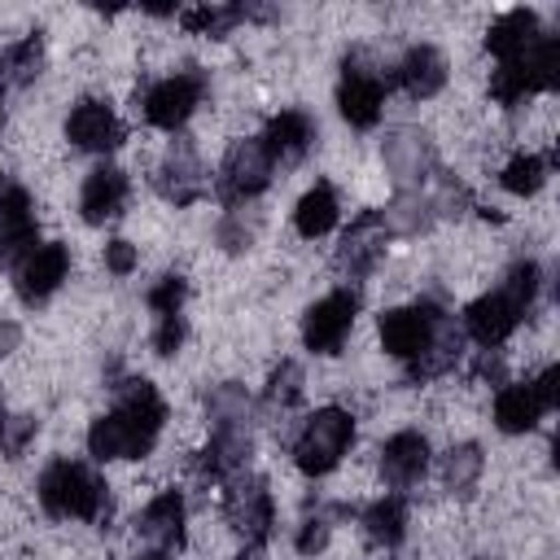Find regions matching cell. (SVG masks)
I'll return each mask as SVG.
<instances>
[{
	"label": "cell",
	"mask_w": 560,
	"mask_h": 560,
	"mask_svg": "<svg viewBox=\"0 0 560 560\" xmlns=\"http://www.w3.org/2000/svg\"><path fill=\"white\" fill-rule=\"evenodd\" d=\"M166 420V402L149 381H127L118 389L114 411H105L101 420H92L88 429V451L96 459H140L149 455L153 438L162 433Z\"/></svg>",
	"instance_id": "cell-1"
},
{
	"label": "cell",
	"mask_w": 560,
	"mask_h": 560,
	"mask_svg": "<svg viewBox=\"0 0 560 560\" xmlns=\"http://www.w3.org/2000/svg\"><path fill=\"white\" fill-rule=\"evenodd\" d=\"M39 503L48 516H61V521H96L105 508V481L92 477L83 464L57 459L39 477Z\"/></svg>",
	"instance_id": "cell-2"
},
{
	"label": "cell",
	"mask_w": 560,
	"mask_h": 560,
	"mask_svg": "<svg viewBox=\"0 0 560 560\" xmlns=\"http://www.w3.org/2000/svg\"><path fill=\"white\" fill-rule=\"evenodd\" d=\"M350 438H354L350 411H341V407H319V411L302 424V433H298V442H293V464H298L306 477H324V472H332V468L341 464Z\"/></svg>",
	"instance_id": "cell-3"
},
{
	"label": "cell",
	"mask_w": 560,
	"mask_h": 560,
	"mask_svg": "<svg viewBox=\"0 0 560 560\" xmlns=\"http://www.w3.org/2000/svg\"><path fill=\"white\" fill-rule=\"evenodd\" d=\"M556 381H560V372L547 368V372H538V376H529V381L503 385V389L494 394V424H499L503 433H529V429L556 407V398H560Z\"/></svg>",
	"instance_id": "cell-4"
},
{
	"label": "cell",
	"mask_w": 560,
	"mask_h": 560,
	"mask_svg": "<svg viewBox=\"0 0 560 560\" xmlns=\"http://www.w3.org/2000/svg\"><path fill=\"white\" fill-rule=\"evenodd\" d=\"M438 328H442V315L433 306H402V311H385L376 332H381L385 354L416 363L429 350V341L438 337Z\"/></svg>",
	"instance_id": "cell-5"
},
{
	"label": "cell",
	"mask_w": 560,
	"mask_h": 560,
	"mask_svg": "<svg viewBox=\"0 0 560 560\" xmlns=\"http://www.w3.org/2000/svg\"><path fill=\"white\" fill-rule=\"evenodd\" d=\"M354 311H359V302H354V293H346V289L319 298V302L306 311L302 341H306L315 354H337L341 341H346V332H350V324H354Z\"/></svg>",
	"instance_id": "cell-6"
},
{
	"label": "cell",
	"mask_w": 560,
	"mask_h": 560,
	"mask_svg": "<svg viewBox=\"0 0 560 560\" xmlns=\"http://www.w3.org/2000/svg\"><path fill=\"white\" fill-rule=\"evenodd\" d=\"M271 153L262 149V140H236L223 158V171H219V184L228 197L245 201V197H258L271 179Z\"/></svg>",
	"instance_id": "cell-7"
},
{
	"label": "cell",
	"mask_w": 560,
	"mask_h": 560,
	"mask_svg": "<svg viewBox=\"0 0 560 560\" xmlns=\"http://www.w3.org/2000/svg\"><path fill=\"white\" fill-rule=\"evenodd\" d=\"M197 101H201V83L192 74H171V79H162V83H153L144 92V118L153 127L175 131V127H184L192 118Z\"/></svg>",
	"instance_id": "cell-8"
},
{
	"label": "cell",
	"mask_w": 560,
	"mask_h": 560,
	"mask_svg": "<svg viewBox=\"0 0 560 560\" xmlns=\"http://www.w3.org/2000/svg\"><path fill=\"white\" fill-rule=\"evenodd\" d=\"M66 271H70L66 245H31L22 254V262H18V293L26 302H44V298H52L61 289Z\"/></svg>",
	"instance_id": "cell-9"
},
{
	"label": "cell",
	"mask_w": 560,
	"mask_h": 560,
	"mask_svg": "<svg viewBox=\"0 0 560 560\" xmlns=\"http://www.w3.org/2000/svg\"><path fill=\"white\" fill-rule=\"evenodd\" d=\"M521 306L499 289V293H486V298H477L472 306H468V315H464V328H468V337L472 341H481L486 350L490 346H503L512 332H516V324H521Z\"/></svg>",
	"instance_id": "cell-10"
},
{
	"label": "cell",
	"mask_w": 560,
	"mask_h": 560,
	"mask_svg": "<svg viewBox=\"0 0 560 560\" xmlns=\"http://www.w3.org/2000/svg\"><path fill=\"white\" fill-rule=\"evenodd\" d=\"M66 136L74 149H88V153H105L122 140V122L114 118V109L105 101H79L66 118Z\"/></svg>",
	"instance_id": "cell-11"
},
{
	"label": "cell",
	"mask_w": 560,
	"mask_h": 560,
	"mask_svg": "<svg viewBox=\"0 0 560 560\" xmlns=\"http://www.w3.org/2000/svg\"><path fill=\"white\" fill-rule=\"evenodd\" d=\"M127 206V175L118 166H96L88 179H83V192H79V210L88 223H109L118 219Z\"/></svg>",
	"instance_id": "cell-12"
},
{
	"label": "cell",
	"mask_w": 560,
	"mask_h": 560,
	"mask_svg": "<svg viewBox=\"0 0 560 560\" xmlns=\"http://www.w3.org/2000/svg\"><path fill=\"white\" fill-rule=\"evenodd\" d=\"M424 468H429V442H424V433L402 429V433H394L381 446V477L389 486H411V481H420Z\"/></svg>",
	"instance_id": "cell-13"
},
{
	"label": "cell",
	"mask_w": 560,
	"mask_h": 560,
	"mask_svg": "<svg viewBox=\"0 0 560 560\" xmlns=\"http://www.w3.org/2000/svg\"><path fill=\"white\" fill-rule=\"evenodd\" d=\"M337 101H341L346 122H354V127H372V122L381 118V105H385V83H381L372 70L350 66L346 79H341Z\"/></svg>",
	"instance_id": "cell-14"
},
{
	"label": "cell",
	"mask_w": 560,
	"mask_h": 560,
	"mask_svg": "<svg viewBox=\"0 0 560 560\" xmlns=\"http://www.w3.org/2000/svg\"><path fill=\"white\" fill-rule=\"evenodd\" d=\"M398 79L407 88V96L416 101H429L446 88V57L433 48V44H416L407 48V57L398 61Z\"/></svg>",
	"instance_id": "cell-15"
},
{
	"label": "cell",
	"mask_w": 560,
	"mask_h": 560,
	"mask_svg": "<svg viewBox=\"0 0 560 560\" xmlns=\"http://www.w3.org/2000/svg\"><path fill=\"white\" fill-rule=\"evenodd\" d=\"M158 188H162L166 201H175V206H188V201H197V197L206 192L201 166H197V158H192L188 144H171V149H166V162H162V171H158Z\"/></svg>",
	"instance_id": "cell-16"
},
{
	"label": "cell",
	"mask_w": 560,
	"mask_h": 560,
	"mask_svg": "<svg viewBox=\"0 0 560 560\" xmlns=\"http://www.w3.org/2000/svg\"><path fill=\"white\" fill-rule=\"evenodd\" d=\"M315 140V122L302 114V109H284L267 122V136H262V149L271 153V162H293L311 149Z\"/></svg>",
	"instance_id": "cell-17"
},
{
	"label": "cell",
	"mask_w": 560,
	"mask_h": 560,
	"mask_svg": "<svg viewBox=\"0 0 560 560\" xmlns=\"http://www.w3.org/2000/svg\"><path fill=\"white\" fill-rule=\"evenodd\" d=\"M136 525H140V534L153 547H175L184 538V499L175 490H162L158 499L144 503V512H140Z\"/></svg>",
	"instance_id": "cell-18"
},
{
	"label": "cell",
	"mask_w": 560,
	"mask_h": 560,
	"mask_svg": "<svg viewBox=\"0 0 560 560\" xmlns=\"http://www.w3.org/2000/svg\"><path fill=\"white\" fill-rule=\"evenodd\" d=\"M534 39H538V18L525 13V9H512V13H503V18L490 26L486 48H490L499 61H516Z\"/></svg>",
	"instance_id": "cell-19"
},
{
	"label": "cell",
	"mask_w": 560,
	"mask_h": 560,
	"mask_svg": "<svg viewBox=\"0 0 560 560\" xmlns=\"http://www.w3.org/2000/svg\"><path fill=\"white\" fill-rule=\"evenodd\" d=\"M35 245V210L22 188H4L0 197V249H31Z\"/></svg>",
	"instance_id": "cell-20"
},
{
	"label": "cell",
	"mask_w": 560,
	"mask_h": 560,
	"mask_svg": "<svg viewBox=\"0 0 560 560\" xmlns=\"http://www.w3.org/2000/svg\"><path fill=\"white\" fill-rule=\"evenodd\" d=\"M337 214H341L337 192H332L328 184H315V188L302 192V201H298V210H293V228H298L306 241H315V236H324V232L337 228Z\"/></svg>",
	"instance_id": "cell-21"
},
{
	"label": "cell",
	"mask_w": 560,
	"mask_h": 560,
	"mask_svg": "<svg viewBox=\"0 0 560 560\" xmlns=\"http://www.w3.org/2000/svg\"><path fill=\"white\" fill-rule=\"evenodd\" d=\"M232 521H236V529H241L249 542L267 538V529H271V494H267L258 481H249L245 490L232 494Z\"/></svg>",
	"instance_id": "cell-22"
},
{
	"label": "cell",
	"mask_w": 560,
	"mask_h": 560,
	"mask_svg": "<svg viewBox=\"0 0 560 560\" xmlns=\"http://www.w3.org/2000/svg\"><path fill=\"white\" fill-rule=\"evenodd\" d=\"M363 529H368V538H372L376 547H394V542L402 538V529H407V508H402V499H394V494L376 499V503L363 512Z\"/></svg>",
	"instance_id": "cell-23"
},
{
	"label": "cell",
	"mask_w": 560,
	"mask_h": 560,
	"mask_svg": "<svg viewBox=\"0 0 560 560\" xmlns=\"http://www.w3.org/2000/svg\"><path fill=\"white\" fill-rule=\"evenodd\" d=\"M39 66H44V44L35 35H26V39H18V44H9L0 52V83L22 88V83H31L39 74Z\"/></svg>",
	"instance_id": "cell-24"
},
{
	"label": "cell",
	"mask_w": 560,
	"mask_h": 560,
	"mask_svg": "<svg viewBox=\"0 0 560 560\" xmlns=\"http://www.w3.org/2000/svg\"><path fill=\"white\" fill-rule=\"evenodd\" d=\"M542 179H547V162H542L538 153H516V158L503 166V175H499V184H503L508 192H516V197L538 192Z\"/></svg>",
	"instance_id": "cell-25"
},
{
	"label": "cell",
	"mask_w": 560,
	"mask_h": 560,
	"mask_svg": "<svg viewBox=\"0 0 560 560\" xmlns=\"http://www.w3.org/2000/svg\"><path fill=\"white\" fill-rule=\"evenodd\" d=\"M442 477L451 490H472V481L481 477V451L477 446H451L442 455Z\"/></svg>",
	"instance_id": "cell-26"
},
{
	"label": "cell",
	"mask_w": 560,
	"mask_h": 560,
	"mask_svg": "<svg viewBox=\"0 0 560 560\" xmlns=\"http://www.w3.org/2000/svg\"><path fill=\"white\" fill-rule=\"evenodd\" d=\"M179 306H184V280L179 276H162L149 289V311L162 319V315H179Z\"/></svg>",
	"instance_id": "cell-27"
},
{
	"label": "cell",
	"mask_w": 560,
	"mask_h": 560,
	"mask_svg": "<svg viewBox=\"0 0 560 560\" xmlns=\"http://www.w3.org/2000/svg\"><path fill=\"white\" fill-rule=\"evenodd\" d=\"M105 267H109L114 276H131V271L140 267V249H136L131 241H109V245H105Z\"/></svg>",
	"instance_id": "cell-28"
},
{
	"label": "cell",
	"mask_w": 560,
	"mask_h": 560,
	"mask_svg": "<svg viewBox=\"0 0 560 560\" xmlns=\"http://www.w3.org/2000/svg\"><path fill=\"white\" fill-rule=\"evenodd\" d=\"M179 341H184V319H179V315H162V319H158V332H153L158 354H175Z\"/></svg>",
	"instance_id": "cell-29"
},
{
	"label": "cell",
	"mask_w": 560,
	"mask_h": 560,
	"mask_svg": "<svg viewBox=\"0 0 560 560\" xmlns=\"http://www.w3.org/2000/svg\"><path fill=\"white\" fill-rule=\"evenodd\" d=\"M324 542H328V525L324 521H306V529L298 534V551L311 556V551H324Z\"/></svg>",
	"instance_id": "cell-30"
},
{
	"label": "cell",
	"mask_w": 560,
	"mask_h": 560,
	"mask_svg": "<svg viewBox=\"0 0 560 560\" xmlns=\"http://www.w3.org/2000/svg\"><path fill=\"white\" fill-rule=\"evenodd\" d=\"M18 337H22V332H18V324H9V319H4V324H0V354H9V350L18 346Z\"/></svg>",
	"instance_id": "cell-31"
},
{
	"label": "cell",
	"mask_w": 560,
	"mask_h": 560,
	"mask_svg": "<svg viewBox=\"0 0 560 560\" xmlns=\"http://www.w3.org/2000/svg\"><path fill=\"white\" fill-rule=\"evenodd\" d=\"M136 560H166L162 551H149V556H136Z\"/></svg>",
	"instance_id": "cell-32"
},
{
	"label": "cell",
	"mask_w": 560,
	"mask_h": 560,
	"mask_svg": "<svg viewBox=\"0 0 560 560\" xmlns=\"http://www.w3.org/2000/svg\"><path fill=\"white\" fill-rule=\"evenodd\" d=\"M0 433H4V407H0Z\"/></svg>",
	"instance_id": "cell-33"
},
{
	"label": "cell",
	"mask_w": 560,
	"mask_h": 560,
	"mask_svg": "<svg viewBox=\"0 0 560 560\" xmlns=\"http://www.w3.org/2000/svg\"><path fill=\"white\" fill-rule=\"evenodd\" d=\"M0 197H4V179H0Z\"/></svg>",
	"instance_id": "cell-34"
},
{
	"label": "cell",
	"mask_w": 560,
	"mask_h": 560,
	"mask_svg": "<svg viewBox=\"0 0 560 560\" xmlns=\"http://www.w3.org/2000/svg\"><path fill=\"white\" fill-rule=\"evenodd\" d=\"M0 122H4V109H0Z\"/></svg>",
	"instance_id": "cell-35"
},
{
	"label": "cell",
	"mask_w": 560,
	"mask_h": 560,
	"mask_svg": "<svg viewBox=\"0 0 560 560\" xmlns=\"http://www.w3.org/2000/svg\"><path fill=\"white\" fill-rule=\"evenodd\" d=\"M0 254H4V249H0Z\"/></svg>",
	"instance_id": "cell-36"
}]
</instances>
